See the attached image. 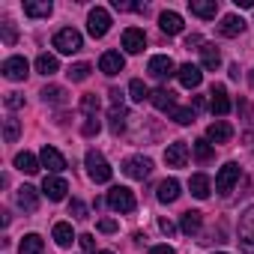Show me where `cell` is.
Listing matches in <instances>:
<instances>
[{
    "label": "cell",
    "mask_w": 254,
    "mask_h": 254,
    "mask_svg": "<svg viewBox=\"0 0 254 254\" xmlns=\"http://www.w3.org/2000/svg\"><path fill=\"white\" fill-rule=\"evenodd\" d=\"M90 72H93V66H90V63H75V66H69V69H66V75H69L72 81H87V78H90Z\"/></svg>",
    "instance_id": "cell-38"
},
{
    "label": "cell",
    "mask_w": 254,
    "mask_h": 254,
    "mask_svg": "<svg viewBox=\"0 0 254 254\" xmlns=\"http://www.w3.org/2000/svg\"><path fill=\"white\" fill-rule=\"evenodd\" d=\"M57 69H60V63H57L54 54H39V57H36V72H39V75L48 78V75H54Z\"/></svg>",
    "instance_id": "cell-32"
},
{
    "label": "cell",
    "mask_w": 254,
    "mask_h": 254,
    "mask_svg": "<svg viewBox=\"0 0 254 254\" xmlns=\"http://www.w3.org/2000/svg\"><path fill=\"white\" fill-rule=\"evenodd\" d=\"M0 30H3V42H6V45H15L18 33H15V24H12V21H3V24H0Z\"/></svg>",
    "instance_id": "cell-43"
},
{
    "label": "cell",
    "mask_w": 254,
    "mask_h": 254,
    "mask_svg": "<svg viewBox=\"0 0 254 254\" xmlns=\"http://www.w3.org/2000/svg\"><path fill=\"white\" fill-rule=\"evenodd\" d=\"M15 200H18V206H21L24 212H36V209H39V191H36L33 186H21L18 194H15Z\"/></svg>",
    "instance_id": "cell-23"
},
{
    "label": "cell",
    "mask_w": 254,
    "mask_h": 254,
    "mask_svg": "<svg viewBox=\"0 0 254 254\" xmlns=\"http://www.w3.org/2000/svg\"><path fill=\"white\" fill-rule=\"evenodd\" d=\"M99 254H114V251H99Z\"/></svg>",
    "instance_id": "cell-53"
},
{
    "label": "cell",
    "mask_w": 254,
    "mask_h": 254,
    "mask_svg": "<svg viewBox=\"0 0 254 254\" xmlns=\"http://www.w3.org/2000/svg\"><path fill=\"white\" fill-rule=\"evenodd\" d=\"M69 215H75V218H90V209H87V203L84 200H78V197H72L69 200Z\"/></svg>",
    "instance_id": "cell-40"
},
{
    "label": "cell",
    "mask_w": 254,
    "mask_h": 254,
    "mask_svg": "<svg viewBox=\"0 0 254 254\" xmlns=\"http://www.w3.org/2000/svg\"><path fill=\"white\" fill-rule=\"evenodd\" d=\"M150 254H177V251H174L171 245H153V248H150Z\"/></svg>",
    "instance_id": "cell-48"
},
{
    "label": "cell",
    "mask_w": 254,
    "mask_h": 254,
    "mask_svg": "<svg viewBox=\"0 0 254 254\" xmlns=\"http://www.w3.org/2000/svg\"><path fill=\"white\" fill-rule=\"evenodd\" d=\"M123 69H126V57H123L120 51H105V54L99 57V72H102V75L114 78V75H120Z\"/></svg>",
    "instance_id": "cell-11"
},
{
    "label": "cell",
    "mask_w": 254,
    "mask_h": 254,
    "mask_svg": "<svg viewBox=\"0 0 254 254\" xmlns=\"http://www.w3.org/2000/svg\"><path fill=\"white\" fill-rule=\"evenodd\" d=\"M42 248H45L42 236L39 233H27L21 239V245H18V254H42Z\"/></svg>",
    "instance_id": "cell-31"
},
{
    "label": "cell",
    "mask_w": 254,
    "mask_h": 254,
    "mask_svg": "<svg viewBox=\"0 0 254 254\" xmlns=\"http://www.w3.org/2000/svg\"><path fill=\"white\" fill-rule=\"evenodd\" d=\"M105 203L114 209V212H135L138 209V200H135V191L126 189V186H114L105 197Z\"/></svg>",
    "instance_id": "cell-2"
},
{
    "label": "cell",
    "mask_w": 254,
    "mask_h": 254,
    "mask_svg": "<svg viewBox=\"0 0 254 254\" xmlns=\"http://www.w3.org/2000/svg\"><path fill=\"white\" fill-rule=\"evenodd\" d=\"M84 165H87V177H90L96 186H102V183H111L114 171H111L108 159H105L99 150H87V156H84Z\"/></svg>",
    "instance_id": "cell-1"
},
{
    "label": "cell",
    "mask_w": 254,
    "mask_h": 254,
    "mask_svg": "<svg viewBox=\"0 0 254 254\" xmlns=\"http://www.w3.org/2000/svg\"><path fill=\"white\" fill-rule=\"evenodd\" d=\"M189 9H191V15L209 21L218 15V0H189Z\"/></svg>",
    "instance_id": "cell-24"
},
{
    "label": "cell",
    "mask_w": 254,
    "mask_h": 254,
    "mask_svg": "<svg viewBox=\"0 0 254 254\" xmlns=\"http://www.w3.org/2000/svg\"><path fill=\"white\" fill-rule=\"evenodd\" d=\"M248 81H251V87H254V69H251V75H248Z\"/></svg>",
    "instance_id": "cell-52"
},
{
    "label": "cell",
    "mask_w": 254,
    "mask_h": 254,
    "mask_svg": "<svg viewBox=\"0 0 254 254\" xmlns=\"http://www.w3.org/2000/svg\"><path fill=\"white\" fill-rule=\"evenodd\" d=\"M81 114L84 117H99V96L96 93L81 96Z\"/></svg>",
    "instance_id": "cell-35"
},
{
    "label": "cell",
    "mask_w": 254,
    "mask_h": 254,
    "mask_svg": "<svg viewBox=\"0 0 254 254\" xmlns=\"http://www.w3.org/2000/svg\"><path fill=\"white\" fill-rule=\"evenodd\" d=\"M230 78H233V81H239V66H236V63L230 66Z\"/></svg>",
    "instance_id": "cell-51"
},
{
    "label": "cell",
    "mask_w": 254,
    "mask_h": 254,
    "mask_svg": "<svg viewBox=\"0 0 254 254\" xmlns=\"http://www.w3.org/2000/svg\"><path fill=\"white\" fill-rule=\"evenodd\" d=\"M209 111L215 114V117H224V114H230V96H227V90L221 87V84H215L212 90H209Z\"/></svg>",
    "instance_id": "cell-15"
},
{
    "label": "cell",
    "mask_w": 254,
    "mask_h": 254,
    "mask_svg": "<svg viewBox=\"0 0 254 254\" xmlns=\"http://www.w3.org/2000/svg\"><path fill=\"white\" fill-rule=\"evenodd\" d=\"M197 51H200V66H203V69L215 72V69L221 66V51H218V48H215L212 42H203V45H200Z\"/></svg>",
    "instance_id": "cell-22"
},
{
    "label": "cell",
    "mask_w": 254,
    "mask_h": 254,
    "mask_svg": "<svg viewBox=\"0 0 254 254\" xmlns=\"http://www.w3.org/2000/svg\"><path fill=\"white\" fill-rule=\"evenodd\" d=\"M0 72H3V78H9V81H24L30 75V63L24 57H6L3 66H0Z\"/></svg>",
    "instance_id": "cell-9"
},
{
    "label": "cell",
    "mask_w": 254,
    "mask_h": 254,
    "mask_svg": "<svg viewBox=\"0 0 254 254\" xmlns=\"http://www.w3.org/2000/svg\"><path fill=\"white\" fill-rule=\"evenodd\" d=\"M108 96H111L108 126H111V132H114V135H120V132L126 129V117H129V111H126V105H123V93H120V90H111Z\"/></svg>",
    "instance_id": "cell-3"
},
{
    "label": "cell",
    "mask_w": 254,
    "mask_h": 254,
    "mask_svg": "<svg viewBox=\"0 0 254 254\" xmlns=\"http://www.w3.org/2000/svg\"><path fill=\"white\" fill-rule=\"evenodd\" d=\"M200 227H203V212H197V209L183 212V218H180V230H183L186 236H197Z\"/></svg>",
    "instance_id": "cell-21"
},
{
    "label": "cell",
    "mask_w": 254,
    "mask_h": 254,
    "mask_svg": "<svg viewBox=\"0 0 254 254\" xmlns=\"http://www.w3.org/2000/svg\"><path fill=\"white\" fill-rule=\"evenodd\" d=\"M233 3L242 6V9H251V6H254V0H233Z\"/></svg>",
    "instance_id": "cell-50"
},
{
    "label": "cell",
    "mask_w": 254,
    "mask_h": 254,
    "mask_svg": "<svg viewBox=\"0 0 254 254\" xmlns=\"http://www.w3.org/2000/svg\"><path fill=\"white\" fill-rule=\"evenodd\" d=\"M66 191H69V183H66L63 177H57V174H48V177L42 180V194H45L48 200L60 203V200H66Z\"/></svg>",
    "instance_id": "cell-8"
},
{
    "label": "cell",
    "mask_w": 254,
    "mask_h": 254,
    "mask_svg": "<svg viewBox=\"0 0 254 254\" xmlns=\"http://www.w3.org/2000/svg\"><path fill=\"white\" fill-rule=\"evenodd\" d=\"M212 150H215V147H212L206 138H200V141H194V144H191V153H194V159H197V162L212 159Z\"/></svg>",
    "instance_id": "cell-36"
},
{
    "label": "cell",
    "mask_w": 254,
    "mask_h": 254,
    "mask_svg": "<svg viewBox=\"0 0 254 254\" xmlns=\"http://www.w3.org/2000/svg\"><path fill=\"white\" fill-rule=\"evenodd\" d=\"M42 102H45V105H66V90L57 87V84H48V87L42 90Z\"/></svg>",
    "instance_id": "cell-33"
},
{
    "label": "cell",
    "mask_w": 254,
    "mask_h": 254,
    "mask_svg": "<svg viewBox=\"0 0 254 254\" xmlns=\"http://www.w3.org/2000/svg\"><path fill=\"white\" fill-rule=\"evenodd\" d=\"M123 48L126 54H141L147 48V33L141 27H129V30H123Z\"/></svg>",
    "instance_id": "cell-13"
},
{
    "label": "cell",
    "mask_w": 254,
    "mask_h": 254,
    "mask_svg": "<svg viewBox=\"0 0 254 254\" xmlns=\"http://www.w3.org/2000/svg\"><path fill=\"white\" fill-rule=\"evenodd\" d=\"M3 102H6V108H9V111L24 108V96H21V93H6V99H3Z\"/></svg>",
    "instance_id": "cell-44"
},
{
    "label": "cell",
    "mask_w": 254,
    "mask_h": 254,
    "mask_svg": "<svg viewBox=\"0 0 254 254\" xmlns=\"http://www.w3.org/2000/svg\"><path fill=\"white\" fill-rule=\"evenodd\" d=\"M108 30H111V15H108V9H102V6L90 9V15H87V33H90L93 39H102Z\"/></svg>",
    "instance_id": "cell-6"
},
{
    "label": "cell",
    "mask_w": 254,
    "mask_h": 254,
    "mask_svg": "<svg viewBox=\"0 0 254 254\" xmlns=\"http://www.w3.org/2000/svg\"><path fill=\"white\" fill-rule=\"evenodd\" d=\"M99 230H102V233H114V230H117V221H114V218H102V221H99Z\"/></svg>",
    "instance_id": "cell-47"
},
{
    "label": "cell",
    "mask_w": 254,
    "mask_h": 254,
    "mask_svg": "<svg viewBox=\"0 0 254 254\" xmlns=\"http://www.w3.org/2000/svg\"><path fill=\"white\" fill-rule=\"evenodd\" d=\"M99 129H102V123H99V117H87V120H84V126H81V132H84V138H93V135H99Z\"/></svg>",
    "instance_id": "cell-41"
},
{
    "label": "cell",
    "mask_w": 254,
    "mask_h": 254,
    "mask_svg": "<svg viewBox=\"0 0 254 254\" xmlns=\"http://www.w3.org/2000/svg\"><path fill=\"white\" fill-rule=\"evenodd\" d=\"M114 9H120V12H147L144 3H126V0H114Z\"/></svg>",
    "instance_id": "cell-42"
},
{
    "label": "cell",
    "mask_w": 254,
    "mask_h": 254,
    "mask_svg": "<svg viewBox=\"0 0 254 254\" xmlns=\"http://www.w3.org/2000/svg\"><path fill=\"white\" fill-rule=\"evenodd\" d=\"M51 12H54L51 0H27V3H24V15L27 18H48Z\"/></svg>",
    "instance_id": "cell-25"
},
{
    "label": "cell",
    "mask_w": 254,
    "mask_h": 254,
    "mask_svg": "<svg viewBox=\"0 0 254 254\" xmlns=\"http://www.w3.org/2000/svg\"><path fill=\"white\" fill-rule=\"evenodd\" d=\"M18 135H21V123H18L15 117H9V120H6V126H3V138H6V144H15V141H18Z\"/></svg>",
    "instance_id": "cell-37"
},
{
    "label": "cell",
    "mask_w": 254,
    "mask_h": 254,
    "mask_svg": "<svg viewBox=\"0 0 254 254\" xmlns=\"http://www.w3.org/2000/svg\"><path fill=\"white\" fill-rule=\"evenodd\" d=\"M15 168H18L21 174H36V171L42 168V162H39L33 153H27V150H24V153H18V156H15Z\"/></svg>",
    "instance_id": "cell-30"
},
{
    "label": "cell",
    "mask_w": 254,
    "mask_h": 254,
    "mask_svg": "<svg viewBox=\"0 0 254 254\" xmlns=\"http://www.w3.org/2000/svg\"><path fill=\"white\" fill-rule=\"evenodd\" d=\"M147 72H150L153 78L165 81V78L177 75V66H174V60H171L168 54H156V57H150V63H147Z\"/></svg>",
    "instance_id": "cell-10"
},
{
    "label": "cell",
    "mask_w": 254,
    "mask_h": 254,
    "mask_svg": "<svg viewBox=\"0 0 254 254\" xmlns=\"http://www.w3.org/2000/svg\"><path fill=\"white\" fill-rule=\"evenodd\" d=\"M159 27H162V33L177 36V33H183V15L174 12V9H165V12L159 15Z\"/></svg>",
    "instance_id": "cell-19"
},
{
    "label": "cell",
    "mask_w": 254,
    "mask_h": 254,
    "mask_svg": "<svg viewBox=\"0 0 254 254\" xmlns=\"http://www.w3.org/2000/svg\"><path fill=\"white\" fill-rule=\"evenodd\" d=\"M183 186H180V180H174V177H168L165 183H159V189H156V197H159V203H174L183 191H180Z\"/></svg>",
    "instance_id": "cell-20"
},
{
    "label": "cell",
    "mask_w": 254,
    "mask_h": 254,
    "mask_svg": "<svg viewBox=\"0 0 254 254\" xmlns=\"http://www.w3.org/2000/svg\"><path fill=\"white\" fill-rule=\"evenodd\" d=\"M150 102H153L159 111H168V114L177 108V105H174V93H171V90H165V87L153 90V93H150Z\"/></svg>",
    "instance_id": "cell-29"
},
{
    "label": "cell",
    "mask_w": 254,
    "mask_h": 254,
    "mask_svg": "<svg viewBox=\"0 0 254 254\" xmlns=\"http://www.w3.org/2000/svg\"><path fill=\"white\" fill-rule=\"evenodd\" d=\"M239 242L245 245V251L254 254V206H248L239 218Z\"/></svg>",
    "instance_id": "cell-12"
},
{
    "label": "cell",
    "mask_w": 254,
    "mask_h": 254,
    "mask_svg": "<svg viewBox=\"0 0 254 254\" xmlns=\"http://www.w3.org/2000/svg\"><path fill=\"white\" fill-rule=\"evenodd\" d=\"M123 174L129 177V180H147L153 174V162L147 156H129L123 162Z\"/></svg>",
    "instance_id": "cell-5"
},
{
    "label": "cell",
    "mask_w": 254,
    "mask_h": 254,
    "mask_svg": "<svg viewBox=\"0 0 254 254\" xmlns=\"http://www.w3.org/2000/svg\"><path fill=\"white\" fill-rule=\"evenodd\" d=\"M191 45H203V39L194 33V36H189V39H186V48H191Z\"/></svg>",
    "instance_id": "cell-49"
},
{
    "label": "cell",
    "mask_w": 254,
    "mask_h": 254,
    "mask_svg": "<svg viewBox=\"0 0 254 254\" xmlns=\"http://www.w3.org/2000/svg\"><path fill=\"white\" fill-rule=\"evenodd\" d=\"M177 78H180V84H183L186 90H194V87H200V81H203V72H200V66H194V63H186V66H180V69H177Z\"/></svg>",
    "instance_id": "cell-18"
},
{
    "label": "cell",
    "mask_w": 254,
    "mask_h": 254,
    "mask_svg": "<svg viewBox=\"0 0 254 254\" xmlns=\"http://www.w3.org/2000/svg\"><path fill=\"white\" fill-rule=\"evenodd\" d=\"M242 30H245V21H242L239 15H224V18H221V24H218V33H221V36H227V39L239 36Z\"/></svg>",
    "instance_id": "cell-27"
},
{
    "label": "cell",
    "mask_w": 254,
    "mask_h": 254,
    "mask_svg": "<svg viewBox=\"0 0 254 254\" xmlns=\"http://www.w3.org/2000/svg\"><path fill=\"white\" fill-rule=\"evenodd\" d=\"M215 254H224V251H215Z\"/></svg>",
    "instance_id": "cell-54"
},
{
    "label": "cell",
    "mask_w": 254,
    "mask_h": 254,
    "mask_svg": "<svg viewBox=\"0 0 254 254\" xmlns=\"http://www.w3.org/2000/svg\"><path fill=\"white\" fill-rule=\"evenodd\" d=\"M171 120L180 123V126H191L194 123V108H174L171 111Z\"/></svg>",
    "instance_id": "cell-39"
},
{
    "label": "cell",
    "mask_w": 254,
    "mask_h": 254,
    "mask_svg": "<svg viewBox=\"0 0 254 254\" xmlns=\"http://www.w3.org/2000/svg\"><path fill=\"white\" fill-rule=\"evenodd\" d=\"M51 236H54V242H57L60 248H69V245H72V242L78 239L69 221H57V224H54V230H51Z\"/></svg>",
    "instance_id": "cell-26"
},
{
    "label": "cell",
    "mask_w": 254,
    "mask_h": 254,
    "mask_svg": "<svg viewBox=\"0 0 254 254\" xmlns=\"http://www.w3.org/2000/svg\"><path fill=\"white\" fill-rule=\"evenodd\" d=\"M51 45H54L60 54H75V51H81V48H84V39H81V33H78L75 27H63V30H57V33H54Z\"/></svg>",
    "instance_id": "cell-4"
},
{
    "label": "cell",
    "mask_w": 254,
    "mask_h": 254,
    "mask_svg": "<svg viewBox=\"0 0 254 254\" xmlns=\"http://www.w3.org/2000/svg\"><path fill=\"white\" fill-rule=\"evenodd\" d=\"M39 162H42V168H48V174H60V171H66V159L60 156V150H54V147H42V153H39Z\"/></svg>",
    "instance_id": "cell-16"
},
{
    "label": "cell",
    "mask_w": 254,
    "mask_h": 254,
    "mask_svg": "<svg viewBox=\"0 0 254 254\" xmlns=\"http://www.w3.org/2000/svg\"><path fill=\"white\" fill-rule=\"evenodd\" d=\"M78 242H81L84 254H96V242H93V233H81V236H78Z\"/></svg>",
    "instance_id": "cell-45"
},
{
    "label": "cell",
    "mask_w": 254,
    "mask_h": 254,
    "mask_svg": "<svg viewBox=\"0 0 254 254\" xmlns=\"http://www.w3.org/2000/svg\"><path fill=\"white\" fill-rule=\"evenodd\" d=\"M189 191H191L197 200H206V197H209V191H212L209 177H206V174H194V177L189 180Z\"/></svg>",
    "instance_id": "cell-28"
},
{
    "label": "cell",
    "mask_w": 254,
    "mask_h": 254,
    "mask_svg": "<svg viewBox=\"0 0 254 254\" xmlns=\"http://www.w3.org/2000/svg\"><path fill=\"white\" fill-rule=\"evenodd\" d=\"M129 99H132V102H144V99H150V90L144 87L141 78H132V81H129Z\"/></svg>",
    "instance_id": "cell-34"
},
{
    "label": "cell",
    "mask_w": 254,
    "mask_h": 254,
    "mask_svg": "<svg viewBox=\"0 0 254 254\" xmlns=\"http://www.w3.org/2000/svg\"><path fill=\"white\" fill-rule=\"evenodd\" d=\"M159 227H162V233H168V236L177 233V224H174L171 218H159Z\"/></svg>",
    "instance_id": "cell-46"
},
{
    "label": "cell",
    "mask_w": 254,
    "mask_h": 254,
    "mask_svg": "<svg viewBox=\"0 0 254 254\" xmlns=\"http://www.w3.org/2000/svg\"><path fill=\"white\" fill-rule=\"evenodd\" d=\"M165 165L168 168H186L189 165V144L186 141H174L165 150Z\"/></svg>",
    "instance_id": "cell-14"
},
{
    "label": "cell",
    "mask_w": 254,
    "mask_h": 254,
    "mask_svg": "<svg viewBox=\"0 0 254 254\" xmlns=\"http://www.w3.org/2000/svg\"><path fill=\"white\" fill-rule=\"evenodd\" d=\"M236 183H239V165H236V162H227V165L218 171V177H215V191H218V194H230Z\"/></svg>",
    "instance_id": "cell-7"
},
{
    "label": "cell",
    "mask_w": 254,
    "mask_h": 254,
    "mask_svg": "<svg viewBox=\"0 0 254 254\" xmlns=\"http://www.w3.org/2000/svg\"><path fill=\"white\" fill-rule=\"evenodd\" d=\"M230 138H233V126L230 123H224V120L209 123V129H206V141L209 144H227Z\"/></svg>",
    "instance_id": "cell-17"
}]
</instances>
